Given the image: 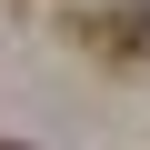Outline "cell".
Segmentation results:
<instances>
[{"mask_svg": "<svg viewBox=\"0 0 150 150\" xmlns=\"http://www.w3.org/2000/svg\"><path fill=\"white\" fill-rule=\"evenodd\" d=\"M80 40L110 60H150V0H110L100 20H80Z\"/></svg>", "mask_w": 150, "mask_h": 150, "instance_id": "6da1fadb", "label": "cell"}, {"mask_svg": "<svg viewBox=\"0 0 150 150\" xmlns=\"http://www.w3.org/2000/svg\"><path fill=\"white\" fill-rule=\"evenodd\" d=\"M0 150H20V140H0Z\"/></svg>", "mask_w": 150, "mask_h": 150, "instance_id": "7a4b0ae2", "label": "cell"}]
</instances>
